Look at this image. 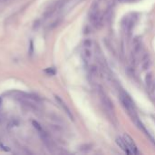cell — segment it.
Here are the masks:
<instances>
[{
	"mask_svg": "<svg viewBox=\"0 0 155 155\" xmlns=\"http://www.w3.org/2000/svg\"><path fill=\"white\" fill-rule=\"evenodd\" d=\"M123 140L125 141L126 144L129 147V149L131 150V153H138V151H137V147L135 145V143L133 142V140L131 139V137L128 134H124L123 135Z\"/></svg>",
	"mask_w": 155,
	"mask_h": 155,
	"instance_id": "obj_2",
	"label": "cell"
},
{
	"mask_svg": "<svg viewBox=\"0 0 155 155\" xmlns=\"http://www.w3.org/2000/svg\"><path fill=\"white\" fill-rule=\"evenodd\" d=\"M116 143H117V145L122 149V150L126 152L127 154H131V150L129 149V147L127 146V144H126V142L123 139H122V138H117L116 139Z\"/></svg>",
	"mask_w": 155,
	"mask_h": 155,
	"instance_id": "obj_5",
	"label": "cell"
},
{
	"mask_svg": "<svg viewBox=\"0 0 155 155\" xmlns=\"http://www.w3.org/2000/svg\"><path fill=\"white\" fill-rule=\"evenodd\" d=\"M1 104H2V98L0 97V106H1Z\"/></svg>",
	"mask_w": 155,
	"mask_h": 155,
	"instance_id": "obj_13",
	"label": "cell"
},
{
	"mask_svg": "<svg viewBox=\"0 0 155 155\" xmlns=\"http://www.w3.org/2000/svg\"><path fill=\"white\" fill-rule=\"evenodd\" d=\"M55 99L56 100V102H57V103L62 107V109L64 110L65 112V113L68 115V117L70 118L71 120H73V113H72V112L70 111V109L68 108V106L66 105V103L63 101L59 96H57V95H55Z\"/></svg>",
	"mask_w": 155,
	"mask_h": 155,
	"instance_id": "obj_1",
	"label": "cell"
},
{
	"mask_svg": "<svg viewBox=\"0 0 155 155\" xmlns=\"http://www.w3.org/2000/svg\"><path fill=\"white\" fill-rule=\"evenodd\" d=\"M33 54V41L30 42V55Z\"/></svg>",
	"mask_w": 155,
	"mask_h": 155,
	"instance_id": "obj_12",
	"label": "cell"
},
{
	"mask_svg": "<svg viewBox=\"0 0 155 155\" xmlns=\"http://www.w3.org/2000/svg\"><path fill=\"white\" fill-rule=\"evenodd\" d=\"M91 44H92V43H91V41H90L89 39L85 40V41L84 42V47H90V46H91Z\"/></svg>",
	"mask_w": 155,
	"mask_h": 155,
	"instance_id": "obj_10",
	"label": "cell"
},
{
	"mask_svg": "<svg viewBox=\"0 0 155 155\" xmlns=\"http://www.w3.org/2000/svg\"><path fill=\"white\" fill-rule=\"evenodd\" d=\"M32 124H33V126H34V128L38 131L40 135H41L42 139H44L45 142H46V140H47V134H46V133L44 131V130L43 129L42 125L40 124V123L37 122V121H34V120L32 121Z\"/></svg>",
	"mask_w": 155,
	"mask_h": 155,
	"instance_id": "obj_3",
	"label": "cell"
},
{
	"mask_svg": "<svg viewBox=\"0 0 155 155\" xmlns=\"http://www.w3.org/2000/svg\"><path fill=\"white\" fill-rule=\"evenodd\" d=\"M84 58L85 59H89V58H91V55H92V54H91V50H90V47H85L84 49Z\"/></svg>",
	"mask_w": 155,
	"mask_h": 155,
	"instance_id": "obj_7",
	"label": "cell"
},
{
	"mask_svg": "<svg viewBox=\"0 0 155 155\" xmlns=\"http://www.w3.org/2000/svg\"><path fill=\"white\" fill-rule=\"evenodd\" d=\"M0 147H1V149L3 151H5V152H10L11 150H10V148L9 147H7V146H5V145H3V144H1V143H0Z\"/></svg>",
	"mask_w": 155,
	"mask_h": 155,
	"instance_id": "obj_11",
	"label": "cell"
},
{
	"mask_svg": "<svg viewBox=\"0 0 155 155\" xmlns=\"http://www.w3.org/2000/svg\"><path fill=\"white\" fill-rule=\"evenodd\" d=\"M145 83H146L147 87L150 89V90H152V85H153V84H152V73H149L146 74V76H145Z\"/></svg>",
	"mask_w": 155,
	"mask_h": 155,
	"instance_id": "obj_6",
	"label": "cell"
},
{
	"mask_svg": "<svg viewBox=\"0 0 155 155\" xmlns=\"http://www.w3.org/2000/svg\"><path fill=\"white\" fill-rule=\"evenodd\" d=\"M44 73H47L48 75H55L56 71H55V69L53 68V67H49V68H46L44 70Z\"/></svg>",
	"mask_w": 155,
	"mask_h": 155,
	"instance_id": "obj_8",
	"label": "cell"
},
{
	"mask_svg": "<svg viewBox=\"0 0 155 155\" xmlns=\"http://www.w3.org/2000/svg\"><path fill=\"white\" fill-rule=\"evenodd\" d=\"M120 2H124V1H128V0H118Z\"/></svg>",
	"mask_w": 155,
	"mask_h": 155,
	"instance_id": "obj_14",
	"label": "cell"
},
{
	"mask_svg": "<svg viewBox=\"0 0 155 155\" xmlns=\"http://www.w3.org/2000/svg\"><path fill=\"white\" fill-rule=\"evenodd\" d=\"M142 50V46L141 41L135 40V42L133 44V53H131V55H133V57L134 59L137 58V57L140 55Z\"/></svg>",
	"mask_w": 155,
	"mask_h": 155,
	"instance_id": "obj_4",
	"label": "cell"
},
{
	"mask_svg": "<svg viewBox=\"0 0 155 155\" xmlns=\"http://www.w3.org/2000/svg\"><path fill=\"white\" fill-rule=\"evenodd\" d=\"M151 65V61L150 60H145L144 63H143V65H142V70H147V69L150 67Z\"/></svg>",
	"mask_w": 155,
	"mask_h": 155,
	"instance_id": "obj_9",
	"label": "cell"
}]
</instances>
